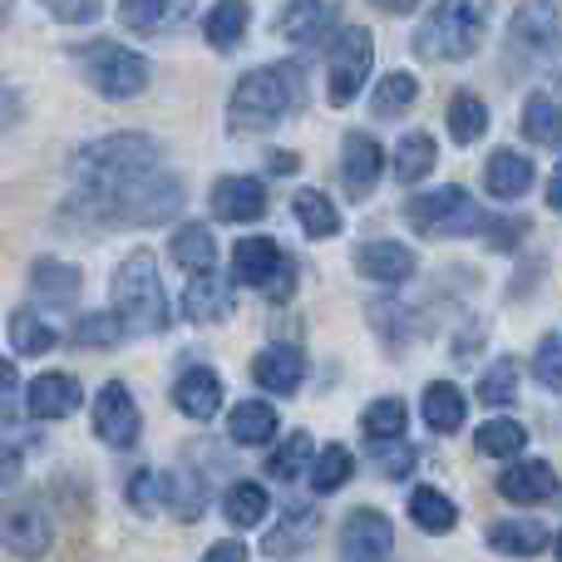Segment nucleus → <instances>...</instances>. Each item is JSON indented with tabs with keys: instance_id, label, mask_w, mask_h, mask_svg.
I'll list each match as a JSON object with an SVG mask.
<instances>
[{
	"instance_id": "nucleus-50",
	"label": "nucleus",
	"mask_w": 562,
	"mask_h": 562,
	"mask_svg": "<svg viewBox=\"0 0 562 562\" xmlns=\"http://www.w3.org/2000/svg\"><path fill=\"white\" fill-rule=\"evenodd\" d=\"M40 5L55 20H65V25H89V20H99L104 0H40Z\"/></svg>"
},
{
	"instance_id": "nucleus-14",
	"label": "nucleus",
	"mask_w": 562,
	"mask_h": 562,
	"mask_svg": "<svg viewBox=\"0 0 562 562\" xmlns=\"http://www.w3.org/2000/svg\"><path fill=\"white\" fill-rule=\"evenodd\" d=\"M395 553V528L380 508H356V514L340 524V558L350 562H375Z\"/></svg>"
},
{
	"instance_id": "nucleus-25",
	"label": "nucleus",
	"mask_w": 562,
	"mask_h": 562,
	"mask_svg": "<svg viewBox=\"0 0 562 562\" xmlns=\"http://www.w3.org/2000/svg\"><path fill=\"white\" fill-rule=\"evenodd\" d=\"M173 400H178V409H183L188 419H213L217 409H223V380H217L207 366H193V370L178 375Z\"/></svg>"
},
{
	"instance_id": "nucleus-12",
	"label": "nucleus",
	"mask_w": 562,
	"mask_h": 562,
	"mask_svg": "<svg viewBox=\"0 0 562 562\" xmlns=\"http://www.w3.org/2000/svg\"><path fill=\"white\" fill-rule=\"evenodd\" d=\"M0 543L20 558H35L55 543V518L40 498H15V504L0 508Z\"/></svg>"
},
{
	"instance_id": "nucleus-13",
	"label": "nucleus",
	"mask_w": 562,
	"mask_h": 562,
	"mask_svg": "<svg viewBox=\"0 0 562 562\" xmlns=\"http://www.w3.org/2000/svg\"><path fill=\"white\" fill-rule=\"evenodd\" d=\"M267 203H272V198H267V183H262V178H247V173L217 178L213 193H207V207H213L217 223H237V227L262 223Z\"/></svg>"
},
{
	"instance_id": "nucleus-20",
	"label": "nucleus",
	"mask_w": 562,
	"mask_h": 562,
	"mask_svg": "<svg viewBox=\"0 0 562 562\" xmlns=\"http://www.w3.org/2000/svg\"><path fill=\"white\" fill-rule=\"evenodd\" d=\"M356 272L380 281V286H400V281L415 277V252H409L405 243H390V237H380V243H360L356 247Z\"/></svg>"
},
{
	"instance_id": "nucleus-5",
	"label": "nucleus",
	"mask_w": 562,
	"mask_h": 562,
	"mask_svg": "<svg viewBox=\"0 0 562 562\" xmlns=\"http://www.w3.org/2000/svg\"><path fill=\"white\" fill-rule=\"evenodd\" d=\"M114 316L124 321V330L134 336H164L168 330V296L164 281H158V262L154 252H134L114 267Z\"/></svg>"
},
{
	"instance_id": "nucleus-4",
	"label": "nucleus",
	"mask_w": 562,
	"mask_h": 562,
	"mask_svg": "<svg viewBox=\"0 0 562 562\" xmlns=\"http://www.w3.org/2000/svg\"><path fill=\"white\" fill-rule=\"evenodd\" d=\"M488 15H494V0H435V10L415 30V55L425 65L474 59L488 35Z\"/></svg>"
},
{
	"instance_id": "nucleus-2",
	"label": "nucleus",
	"mask_w": 562,
	"mask_h": 562,
	"mask_svg": "<svg viewBox=\"0 0 562 562\" xmlns=\"http://www.w3.org/2000/svg\"><path fill=\"white\" fill-rule=\"evenodd\" d=\"M301 104H306V69L291 65V59L262 65L237 79L233 99H227V134L233 138L267 134V128L286 124Z\"/></svg>"
},
{
	"instance_id": "nucleus-46",
	"label": "nucleus",
	"mask_w": 562,
	"mask_h": 562,
	"mask_svg": "<svg viewBox=\"0 0 562 562\" xmlns=\"http://www.w3.org/2000/svg\"><path fill=\"white\" fill-rule=\"evenodd\" d=\"M119 20L128 30H138V35H154L168 20V0H119Z\"/></svg>"
},
{
	"instance_id": "nucleus-3",
	"label": "nucleus",
	"mask_w": 562,
	"mask_h": 562,
	"mask_svg": "<svg viewBox=\"0 0 562 562\" xmlns=\"http://www.w3.org/2000/svg\"><path fill=\"white\" fill-rule=\"evenodd\" d=\"M164 158V144L148 134H138V128H124V134H104L94 138V144H85L75 154V164H69V178H75V198H99L109 193L114 183H124L128 173H138V168L158 164Z\"/></svg>"
},
{
	"instance_id": "nucleus-32",
	"label": "nucleus",
	"mask_w": 562,
	"mask_h": 562,
	"mask_svg": "<svg viewBox=\"0 0 562 562\" xmlns=\"http://www.w3.org/2000/svg\"><path fill=\"white\" fill-rule=\"evenodd\" d=\"M247 20H252V10H247V0H217L213 10L203 15V35L213 49H237L247 35Z\"/></svg>"
},
{
	"instance_id": "nucleus-44",
	"label": "nucleus",
	"mask_w": 562,
	"mask_h": 562,
	"mask_svg": "<svg viewBox=\"0 0 562 562\" xmlns=\"http://www.w3.org/2000/svg\"><path fill=\"white\" fill-rule=\"evenodd\" d=\"M479 400H484L488 409H508L518 400V360H494V366H484V375H479Z\"/></svg>"
},
{
	"instance_id": "nucleus-37",
	"label": "nucleus",
	"mask_w": 562,
	"mask_h": 562,
	"mask_svg": "<svg viewBox=\"0 0 562 562\" xmlns=\"http://www.w3.org/2000/svg\"><path fill=\"white\" fill-rule=\"evenodd\" d=\"M291 213H296L301 233L316 237V243H326V237H336V233H340V213H336V203H330L326 193H316V188H301V193L291 198Z\"/></svg>"
},
{
	"instance_id": "nucleus-43",
	"label": "nucleus",
	"mask_w": 562,
	"mask_h": 562,
	"mask_svg": "<svg viewBox=\"0 0 562 562\" xmlns=\"http://www.w3.org/2000/svg\"><path fill=\"white\" fill-rule=\"evenodd\" d=\"M558 99L553 94H528L524 104V138L538 148H558Z\"/></svg>"
},
{
	"instance_id": "nucleus-57",
	"label": "nucleus",
	"mask_w": 562,
	"mask_h": 562,
	"mask_svg": "<svg viewBox=\"0 0 562 562\" xmlns=\"http://www.w3.org/2000/svg\"><path fill=\"white\" fill-rule=\"evenodd\" d=\"M272 168H281V173H291V168H296V154H272Z\"/></svg>"
},
{
	"instance_id": "nucleus-39",
	"label": "nucleus",
	"mask_w": 562,
	"mask_h": 562,
	"mask_svg": "<svg viewBox=\"0 0 562 562\" xmlns=\"http://www.w3.org/2000/svg\"><path fill=\"white\" fill-rule=\"evenodd\" d=\"M445 119H449V138H454V144H474L479 134H488V104L474 89H454Z\"/></svg>"
},
{
	"instance_id": "nucleus-1",
	"label": "nucleus",
	"mask_w": 562,
	"mask_h": 562,
	"mask_svg": "<svg viewBox=\"0 0 562 562\" xmlns=\"http://www.w3.org/2000/svg\"><path fill=\"white\" fill-rule=\"evenodd\" d=\"M183 198H188L183 178L168 173L164 158H158V164L128 173L124 183H114L109 193L75 198L69 213H89L104 227H164V223H173V213H183Z\"/></svg>"
},
{
	"instance_id": "nucleus-10",
	"label": "nucleus",
	"mask_w": 562,
	"mask_h": 562,
	"mask_svg": "<svg viewBox=\"0 0 562 562\" xmlns=\"http://www.w3.org/2000/svg\"><path fill=\"white\" fill-rule=\"evenodd\" d=\"M94 435L109 449H134L144 435V415H138V400L124 380H109L94 395Z\"/></svg>"
},
{
	"instance_id": "nucleus-31",
	"label": "nucleus",
	"mask_w": 562,
	"mask_h": 562,
	"mask_svg": "<svg viewBox=\"0 0 562 562\" xmlns=\"http://www.w3.org/2000/svg\"><path fill=\"white\" fill-rule=\"evenodd\" d=\"M435 158H439V148H435V138L425 134V128H415V134H405L395 144V158H390V173L400 178V183H425L429 173H435Z\"/></svg>"
},
{
	"instance_id": "nucleus-29",
	"label": "nucleus",
	"mask_w": 562,
	"mask_h": 562,
	"mask_svg": "<svg viewBox=\"0 0 562 562\" xmlns=\"http://www.w3.org/2000/svg\"><path fill=\"white\" fill-rule=\"evenodd\" d=\"M409 518H415V528L445 538V533H454V524H459V504L449 494H439L435 484H415L409 488Z\"/></svg>"
},
{
	"instance_id": "nucleus-27",
	"label": "nucleus",
	"mask_w": 562,
	"mask_h": 562,
	"mask_svg": "<svg viewBox=\"0 0 562 562\" xmlns=\"http://www.w3.org/2000/svg\"><path fill=\"white\" fill-rule=\"evenodd\" d=\"M330 25H336V10L326 0H291L286 15L277 20L281 40H291V45H321Z\"/></svg>"
},
{
	"instance_id": "nucleus-41",
	"label": "nucleus",
	"mask_w": 562,
	"mask_h": 562,
	"mask_svg": "<svg viewBox=\"0 0 562 562\" xmlns=\"http://www.w3.org/2000/svg\"><path fill=\"white\" fill-rule=\"evenodd\" d=\"M405 425H409V409H405V400H395V395L370 400L366 415H360V435L366 439H400Z\"/></svg>"
},
{
	"instance_id": "nucleus-17",
	"label": "nucleus",
	"mask_w": 562,
	"mask_h": 562,
	"mask_svg": "<svg viewBox=\"0 0 562 562\" xmlns=\"http://www.w3.org/2000/svg\"><path fill=\"white\" fill-rule=\"evenodd\" d=\"M79 291H85V272H79L75 262H65V257H40V262L30 267V296H35L40 306L69 311L79 301Z\"/></svg>"
},
{
	"instance_id": "nucleus-34",
	"label": "nucleus",
	"mask_w": 562,
	"mask_h": 562,
	"mask_svg": "<svg viewBox=\"0 0 562 562\" xmlns=\"http://www.w3.org/2000/svg\"><path fill=\"white\" fill-rule=\"evenodd\" d=\"M5 340L15 356H45V350H55V326H49L40 311L20 306V311H10V321H5Z\"/></svg>"
},
{
	"instance_id": "nucleus-49",
	"label": "nucleus",
	"mask_w": 562,
	"mask_h": 562,
	"mask_svg": "<svg viewBox=\"0 0 562 562\" xmlns=\"http://www.w3.org/2000/svg\"><path fill=\"white\" fill-rule=\"evenodd\" d=\"M533 380L543 390H558L562 385V370H558V336L548 330L543 340H538V356H533Z\"/></svg>"
},
{
	"instance_id": "nucleus-7",
	"label": "nucleus",
	"mask_w": 562,
	"mask_h": 562,
	"mask_svg": "<svg viewBox=\"0 0 562 562\" xmlns=\"http://www.w3.org/2000/svg\"><path fill=\"white\" fill-rule=\"evenodd\" d=\"M400 217H405L409 233H419V237H474L479 227H484V207L459 183L409 198V203L400 207Z\"/></svg>"
},
{
	"instance_id": "nucleus-22",
	"label": "nucleus",
	"mask_w": 562,
	"mask_h": 562,
	"mask_svg": "<svg viewBox=\"0 0 562 562\" xmlns=\"http://www.w3.org/2000/svg\"><path fill=\"white\" fill-rule=\"evenodd\" d=\"M79 400H85V390H79V380L65 375V370H49V375L30 380V390H25V409L35 419H65V415H75Z\"/></svg>"
},
{
	"instance_id": "nucleus-19",
	"label": "nucleus",
	"mask_w": 562,
	"mask_h": 562,
	"mask_svg": "<svg viewBox=\"0 0 562 562\" xmlns=\"http://www.w3.org/2000/svg\"><path fill=\"white\" fill-rule=\"evenodd\" d=\"M183 316L193 321V326H213V321L233 316V286L217 277V267H207V272H188Z\"/></svg>"
},
{
	"instance_id": "nucleus-9",
	"label": "nucleus",
	"mask_w": 562,
	"mask_h": 562,
	"mask_svg": "<svg viewBox=\"0 0 562 562\" xmlns=\"http://www.w3.org/2000/svg\"><path fill=\"white\" fill-rule=\"evenodd\" d=\"M233 272L243 286L262 291L267 301H286L291 286H296V267H291V257L281 252L272 237H243L233 247Z\"/></svg>"
},
{
	"instance_id": "nucleus-42",
	"label": "nucleus",
	"mask_w": 562,
	"mask_h": 562,
	"mask_svg": "<svg viewBox=\"0 0 562 562\" xmlns=\"http://www.w3.org/2000/svg\"><path fill=\"white\" fill-rule=\"evenodd\" d=\"M128 330H124V321L114 316V311H94V316H79L75 321V330H69V340H75L79 350H109V346H119Z\"/></svg>"
},
{
	"instance_id": "nucleus-18",
	"label": "nucleus",
	"mask_w": 562,
	"mask_h": 562,
	"mask_svg": "<svg viewBox=\"0 0 562 562\" xmlns=\"http://www.w3.org/2000/svg\"><path fill=\"white\" fill-rule=\"evenodd\" d=\"M252 380L267 390V395H296L301 380H306V356H301V346H291V340H277V346L257 350Z\"/></svg>"
},
{
	"instance_id": "nucleus-24",
	"label": "nucleus",
	"mask_w": 562,
	"mask_h": 562,
	"mask_svg": "<svg viewBox=\"0 0 562 562\" xmlns=\"http://www.w3.org/2000/svg\"><path fill=\"white\" fill-rule=\"evenodd\" d=\"M484 538H488V548H498L508 558H533L553 548V533L543 524H533V518H498V524L484 528Z\"/></svg>"
},
{
	"instance_id": "nucleus-33",
	"label": "nucleus",
	"mask_w": 562,
	"mask_h": 562,
	"mask_svg": "<svg viewBox=\"0 0 562 562\" xmlns=\"http://www.w3.org/2000/svg\"><path fill=\"white\" fill-rule=\"evenodd\" d=\"M356 474V459H350L346 445H330V449H311V464H306V479H311V494H336V488L350 484Z\"/></svg>"
},
{
	"instance_id": "nucleus-45",
	"label": "nucleus",
	"mask_w": 562,
	"mask_h": 562,
	"mask_svg": "<svg viewBox=\"0 0 562 562\" xmlns=\"http://www.w3.org/2000/svg\"><path fill=\"white\" fill-rule=\"evenodd\" d=\"M311 449H316V445H311V435H306V429H296V435H286V439H281V445H277V454L267 459V474L281 479V484H291V479H301V474H306V464H311Z\"/></svg>"
},
{
	"instance_id": "nucleus-30",
	"label": "nucleus",
	"mask_w": 562,
	"mask_h": 562,
	"mask_svg": "<svg viewBox=\"0 0 562 562\" xmlns=\"http://www.w3.org/2000/svg\"><path fill=\"white\" fill-rule=\"evenodd\" d=\"M227 435L247 449L272 445L277 439V409L267 405V400H243V405L227 409Z\"/></svg>"
},
{
	"instance_id": "nucleus-56",
	"label": "nucleus",
	"mask_w": 562,
	"mask_h": 562,
	"mask_svg": "<svg viewBox=\"0 0 562 562\" xmlns=\"http://www.w3.org/2000/svg\"><path fill=\"white\" fill-rule=\"evenodd\" d=\"M375 10H385V15H409V10L419 5V0H370Z\"/></svg>"
},
{
	"instance_id": "nucleus-51",
	"label": "nucleus",
	"mask_w": 562,
	"mask_h": 562,
	"mask_svg": "<svg viewBox=\"0 0 562 562\" xmlns=\"http://www.w3.org/2000/svg\"><path fill=\"white\" fill-rule=\"evenodd\" d=\"M128 504H134L138 514H154V508H158V474L138 469V474L128 479Z\"/></svg>"
},
{
	"instance_id": "nucleus-11",
	"label": "nucleus",
	"mask_w": 562,
	"mask_h": 562,
	"mask_svg": "<svg viewBox=\"0 0 562 562\" xmlns=\"http://www.w3.org/2000/svg\"><path fill=\"white\" fill-rule=\"evenodd\" d=\"M508 49L524 65H548L558 55V5L553 0H524L508 25Z\"/></svg>"
},
{
	"instance_id": "nucleus-15",
	"label": "nucleus",
	"mask_w": 562,
	"mask_h": 562,
	"mask_svg": "<svg viewBox=\"0 0 562 562\" xmlns=\"http://www.w3.org/2000/svg\"><path fill=\"white\" fill-rule=\"evenodd\" d=\"M380 173H385V154H380V144L370 134H346V144H340V188H346L356 203H366L370 193L380 188Z\"/></svg>"
},
{
	"instance_id": "nucleus-16",
	"label": "nucleus",
	"mask_w": 562,
	"mask_h": 562,
	"mask_svg": "<svg viewBox=\"0 0 562 562\" xmlns=\"http://www.w3.org/2000/svg\"><path fill=\"white\" fill-rule=\"evenodd\" d=\"M498 494L518 508H538L558 498V469L543 459H514V464L498 474Z\"/></svg>"
},
{
	"instance_id": "nucleus-36",
	"label": "nucleus",
	"mask_w": 562,
	"mask_h": 562,
	"mask_svg": "<svg viewBox=\"0 0 562 562\" xmlns=\"http://www.w3.org/2000/svg\"><path fill=\"white\" fill-rule=\"evenodd\" d=\"M267 508H272V494H267L257 479H237L223 494V518L233 528H257L267 518Z\"/></svg>"
},
{
	"instance_id": "nucleus-8",
	"label": "nucleus",
	"mask_w": 562,
	"mask_h": 562,
	"mask_svg": "<svg viewBox=\"0 0 562 562\" xmlns=\"http://www.w3.org/2000/svg\"><path fill=\"white\" fill-rule=\"evenodd\" d=\"M370 65H375V40H370V30L346 25L336 35V45H330V55H326V99L330 104L336 109L356 104V94L370 79Z\"/></svg>"
},
{
	"instance_id": "nucleus-38",
	"label": "nucleus",
	"mask_w": 562,
	"mask_h": 562,
	"mask_svg": "<svg viewBox=\"0 0 562 562\" xmlns=\"http://www.w3.org/2000/svg\"><path fill=\"white\" fill-rule=\"evenodd\" d=\"M173 262L183 267V272H207V267H217V237L207 223H188L173 233Z\"/></svg>"
},
{
	"instance_id": "nucleus-54",
	"label": "nucleus",
	"mask_w": 562,
	"mask_h": 562,
	"mask_svg": "<svg viewBox=\"0 0 562 562\" xmlns=\"http://www.w3.org/2000/svg\"><path fill=\"white\" fill-rule=\"evenodd\" d=\"M15 119H20V89L0 79V128H10Z\"/></svg>"
},
{
	"instance_id": "nucleus-48",
	"label": "nucleus",
	"mask_w": 562,
	"mask_h": 562,
	"mask_svg": "<svg viewBox=\"0 0 562 562\" xmlns=\"http://www.w3.org/2000/svg\"><path fill=\"white\" fill-rule=\"evenodd\" d=\"M375 445H385V449H375V464H380V474H390V479H409V469H415V445H400V439H375Z\"/></svg>"
},
{
	"instance_id": "nucleus-35",
	"label": "nucleus",
	"mask_w": 562,
	"mask_h": 562,
	"mask_svg": "<svg viewBox=\"0 0 562 562\" xmlns=\"http://www.w3.org/2000/svg\"><path fill=\"white\" fill-rule=\"evenodd\" d=\"M415 99H419V79L409 75V69H390V75L370 89V114L375 119H400V114L415 109Z\"/></svg>"
},
{
	"instance_id": "nucleus-52",
	"label": "nucleus",
	"mask_w": 562,
	"mask_h": 562,
	"mask_svg": "<svg viewBox=\"0 0 562 562\" xmlns=\"http://www.w3.org/2000/svg\"><path fill=\"white\" fill-rule=\"evenodd\" d=\"M479 233L488 237V247H494V252H518L524 227H518V223H488V217H484V227H479Z\"/></svg>"
},
{
	"instance_id": "nucleus-53",
	"label": "nucleus",
	"mask_w": 562,
	"mask_h": 562,
	"mask_svg": "<svg viewBox=\"0 0 562 562\" xmlns=\"http://www.w3.org/2000/svg\"><path fill=\"white\" fill-rule=\"evenodd\" d=\"M20 469H25V459H20V449H15V445H5V439H0V488H15Z\"/></svg>"
},
{
	"instance_id": "nucleus-26",
	"label": "nucleus",
	"mask_w": 562,
	"mask_h": 562,
	"mask_svg": "<svg viewBox=\"0 0 562 562\" xmlns=\"http://www.w3.org/2000/svg\"><path fill=\"white\" fill-rule=\"evenodd\" d=\"M203 504H207L203 479H198L188 464H178V469H168V474H158V508H168L173 518L193 524V518L203 514Z\"/></svg>"
},
{
	"instance_id": "nucleus-40",
	"label": "nucleus",
	"mask_w": 562,
	"mask_h": 562,
	"mask_svg": "<svg viewBox=\"0 0 562 562\" xmlns=\"http://www.w3.org/2000/svg\"><path fill=\"white\" fill-rule=\"evenodd\" d=\"M474 445H479V454H488V459H514V454H524L528 449V429L518 425V419L498 415V419H488V425L479 429Z\"/></svg>"
},
{
	"instance_id": "nucleus-21",
	"label": "nucleus",
	"mask_w": 562,
	"mask_h": 562,
	"mask_svg": "<svg viewBox=\"0 0 562 562\" xmlns=\"http://www.w3.org/2000/svg\"><path fill=\"white\" fill-rule=\"evenodd\" d=\"M533 183H538L533 158H524L518 148H498V154H488V164H484L488 198H498V203H514V198H524Z\"/></svg>"
},
{
	"instance_id": "nucleus-6",
	"label": "nucleus",
	"mask_w": 562,
	"mask_h": 562,
	"mask_svg": "<svg viewBox=\"0 0 562 562\" xmlns=\"http://www.w3.org/2000/svg\"><path fill=\"white\" fill-rule=\"evenodd\" d=\"M69 59H75V69L85 75V85L94 89V94L114 99V104L138 99L148 89V79H154L148 59L134 55V49H124L119 40H89V45H75Z\"/></svg>"
},
{
	"instance_id": "nucleus-28",
	"label": "nucleus",
	"mask_w": 562,
	"mask_h": 562,
	"mask_svg": "<svg viewBox=\"0 0 562 562\" xmlns=\"http://www.w3.org/2000/svg\"><path fill=\"white\" fill-rule=\"evenodd\" d=\"M316 528H321V514L316 508H286L281 514V524L267 533V558H296V553H306L311 543H316Z\"/></svg>"
},
{
	"instance_id": "nucleus-23",
	"label": "nucleus",
	"mask_w": 562,
	"mask_h": 562,
	"mask_svg": "<svg viewBox=\"0 0 562 562\" xmlns=\"http://www.w3.org/2000/svg\"><path fill=\"white\" fill-rule=\"evenodd\" d=\"M419 415H425V425L435 435H459L469 419V400L454 380H429L425 395H419Z\"/></svg>"
},
{
	"instance_id": "nucleus-47",
	"label": "nucleus",
	"mask_w": 562,
	"mask_h": 562,
	"mask_svg": "<svg viewBox=\"0 0 562 562\" xmlns=\"http://www.w3.org/2000/svg\"><path fill=\"white\" fill-rule=\"evenodd\" d=\"M25 390H20V370L15 360H0V425H15L20 415H25Z\"/></svg>"
},
{
	"instance_id": "nucleus-55",
	"label": "nucleus",
	"mask_w": 562,
	"mask_h": 562,
	"mask_svg": "<svg viewBox=\"0 0 562 562\" xmlns=\"http://www.w3.org/2000/svg\"><path fill=\"white\" fill-rule=\"evenodd\" d=\"M237 558H247L243 543H213L207 548V562H237Z\"/></svg>"
},
{
	"instance_id": "nucleus-58",
	"label": "nucleus",
	"mask_w": 562,
	"mask_h": 562,
	"mask_svg": "<svg viewBox=\"0 0 562 562\" xmlns=\"http://www.w3.org/2000/svg\"><path fill=\"white\" fill-rule=\"evenodd\" d=\"M10 15H15V0H0V30H5Z\"/></svg>"
}]
</instances>
